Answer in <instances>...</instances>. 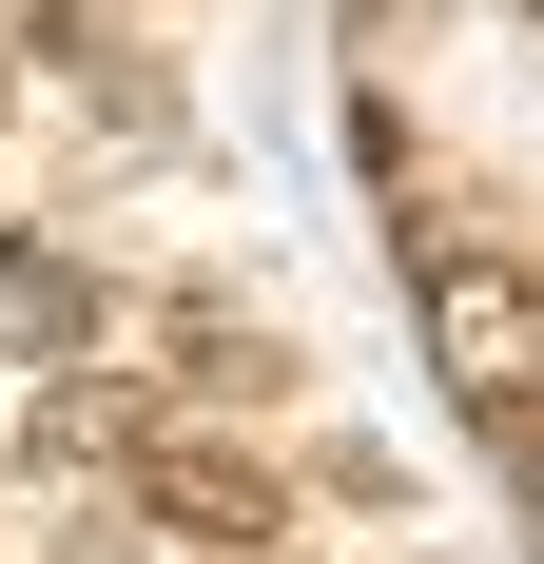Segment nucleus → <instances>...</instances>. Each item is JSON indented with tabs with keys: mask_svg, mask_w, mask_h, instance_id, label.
<instances>
[{
	"mask_svg": "<svg viewBox=\"0 0 544 564\" xmlns=\"http://www.w3.org/2000/svg\"><path fill=\"white\" fill-rule=\"evenodd\" d=\"M525 20H544V0H525Z\"/></svg>",
	"mask_w": 544,
	"mask_h": 564,
	"instance_id": "obj_6",
	"label": "nucleus"
},
{
	"mask_svg": "<svg viewBox=\"0 0 544 564\" xmlns=\"http://www.w3.org/2000/svg\"><path fill=\"white\" fill-rule=\"evenodd\" d=\"M20 448L40 467H137L156 448V390H137V370H58V390L20 409Z\"/></svg>",
	"mask_w": 544,
	"mask_h": 564,
	"instance_id": "obj_3",
	"label": "nucleus"
},
{
	"mask_svg": "<svg viewBox=\"0 0 544 564\" xmlns=\"http://www.w3.org/2000/svg\"><path fill=\"white\" fill-rule=\"evenodd\" d=\"M137 507H156L175 545H272V525H292V507H272V467L215 448V429H156V448H137Z\"/></svg>",
	"mask_w": 544,
	"mask_h": 564,
	"instance_id": "obj_2",
	"label": "nucleus"
},
{
	"mask_svg": "<svg viewBox=\"0 0 544 564\" xmlns=\"http://www.w3.org/2000/svg\"><path fill=\"white\" fill-rule=\"evenodd\" d=\"M409 312H428V370L487 409V429L544 390V273L525 253H409Z\"/></svg>",
	"mask_w": 544,
	"mask_h": 564,
	"instance_id": "obj_1",
	"label": "nucleus"
},
{
	"mask_svg": "<svg viewBox=\"0 0 544 564\" xmlns=\"http://www.w3.org/2000/svg\"><path fill=\"white\" fill-rule=\"evenodd\" d=\"M0 332H20V350H58V370H78V332H98V292H78V273H0Z\"/></svg>",
	"mask_w": 544,
	"mask_h": 564,
	"instance_id": "obj_4",
	"label": "nucleus"
},
{
	"mask_svg": "<svg viewBox=\"0 0 544 564\" xmlns=\"http://www.w3.org/2000/svg\"><path fill=\"white\" fill-rule=\"evenodd\" d=\"M78 20H98V0H0V40H78Z\"/></svg>",
	"mask_w": 544,
	"mask_h": 564,
	"instance_id": "obj_5",
	"label": "nucleus"
}]
</instances>
